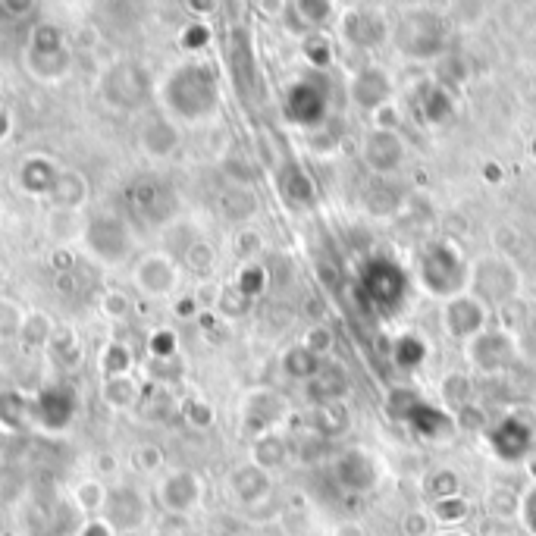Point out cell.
<instances>
[{
	"mask_svg": "<svg viewBox=\"0 0 536 536\" xmlns=\"http://www.w3.org/2000/svg\"><path fill=\"white\" fill-rule=\"evenodd\" d=\"M399 348H402V355H399V364H405V367H414L417 361L424 358V345L417 342V339H411V336H405L402 342H399Z\"/></svg>",
	"mask_w": 536,
	"mask_h": 536,
	"instance_id": "37",
	"label": "cell"
},
{
	"mask_svg": "<svg viewBox=\"0 0 536 536\" xmlns=\"http://www.w3.org/2000/svg\"><path fill=\"white\" fill-rule=\"evenodd\" d=\"M323 107L326 101L314 85H295L289 91V113L298 123H317L323 116Z\"/></svg>",
	"mask_w": 536,
	"mask_h": 536,
	"instance_id": "11",
	"label": "cell"
},
{
	"mask_svg": "<svg viewBox=\"0 0 536 536\" xmlns=\"http://www.w3.org/2000/svg\"><path fill=\"white\" fill-rule=\"evenodd\" d=\"M135 286L145 295H170L176 289V264L170 258H160V254H151L132 273Z\"/></svg>",
	"mask_w": 536,
	"mask_h": 536,
	"instance_id": "5",
	"label": "cell"
},
{
	"mask_svg": "<svg viewBox=\"0 0 536 536\" xmlns=\"http://www.w3.org/2000/svg\"><path fill=\"white\" fill-rule=\"evenodd\" d=\"M521 518H524V527L536 536V489L524 496V502H521Z\"/></svg>",
	"mask_w": 536,
	"mask_h": 536,
	"instance_id": "43",
	"label": "cell"
},
{
	"mask_svg": "<svg viewBox=\"0 0 536 536\" xmlns=\"http://www.w3.org/2000/svg\"><path fill=\"white\" fill-rule=\"evenodd\" d=\"M345 35L352 38L355 44H377L380 35H383V22L377 16H370V13H355V16H348V22H345Z\"/></svg>",
	"mask_w": 536,
	"mask_h": 536,
	"instance_id": "20",
	"label": "cell"
},
{
	"mask_svg": "<svg viewBox=\"0 0 536 536\" xmlns=\"http://www.w3.org/2000/svg\"><path fill=\"white\" fill-rule=\"evenodd\" d=\"M79 536H120L113 530V524L104 518V515H98V518H88L82 527H79Z\"/></svg>",
	"mask_w": 536,
	"mask_h": 536,
	"instance_id": "38",
	"label": "cell"
},
{
	"mask_svg": "<svg viewBox=\"0 0 536 536\" xmlns=\"http://www.w3.org/2000/svg\"><path fill=\"white\" fill-rule=\"evenodd\" d=\"M170 104H176L179 113H185L189 120H198L207 110H214L217 104V85L214 76L207 73L204 66H185L170 79Z\"/></svg>",
	"mask_w": 536,
	"mask_h": 536,
	"instance_id": "1",
	"label": "cell"
},
{
	"mask_svg": "<svg viewBox=\"0 0 536 536\" xmlns=\"http://www.w3.org/2000/svg\"><path fill=\"white\" fill-rule=\"evenodd\" d=\"M527 442H530V427L521 424L518 417H511V421H505L496 433H493V446L502 458L515 461L527 452Z\"/></svg>",
	"mask_w": 536,
	"mask_h": 536,
	"instance_id": "10",
	"label": "cell"
},
{
	"mask_svg": "<svg viewBox=\"0 0 536 536\" xmlns=\"http://www.w3.org/2000/svg\"><path fill=\"white\" fill-rule=\"evenodd\" d=\"M22 320H26V314H22V311L13 305V301L0 298V339H13V336H19Z\"/></svg>",
	"mask_w": 536,
	"mask_h": 536,
	"instance_id": "28",
	"label": "cell"
},
{
	"mask_svg": "<svg viewBox=\"0 0 536 536\" xmlns=\"http://www.w3.org/2000/svg\"><path fill=\"white\" fill-rule=\"evenodd\" d=\"M336 536H364V527H358V524H342Z\"/></svg>",
	"mask_w": 536,
	"mask_h": 536,
	"instance_id": "45",
	"label": "cell"
},
{
	"mask_svg": "<svg viewBox=\"0 0 536 536\" xmlns=\"http://www.w3.org/2000/svg\"><path fill=\"white\" fill-rule=\"evenodd\" d=\"M530 474H533V477H536V458H533V468H530Z\"/></svg>",
	"mask_w": 536,
	"mask_h": 536,
	"instance_id": "49",
	"label": "cell"
},
{
	"mask_svg": "<svg viewBox=\"0 0 536 536\" xmlns=\"http://www.w3.org/2000/svg\"><path fill=\"white\" fill-rule=\"evenodd\" d=\"M389 98V79L377 69H364V73L355 79V101L361 107H383Z\"/></svg>",
	"mask_w": 536,
	"mask_h": 536,
	"instance_id": "16",
	"label": "cell"
},
{
	"mask_svg": "<svg viewBox=\"0 0 536 536\" xmlns=\"http://www.w3.org/2000/svg\"><path fill=\"white\" fill-rule=\"evenodd\" d=\"M402 286H405V279L402 273L395 270V264L389 261H380L367 270L364 276V292L377 301V305H392V301H399L402 298Z\"/></svg>",
	"mask_w": 536,
	"mask_h": 536,
	"instance_id": "7",
	"label": "cell"
},
{
	"mask_svg": "<svg viewBox=\"0 0 536 536\" xmlns=\"http://www.w3.org/2000/svg\"><path fill=\"white\" fill-rule=\"evenodd\" d=\"M129 367H132V352L123 345V342H110L104 348V355H101V370H104V377L113 380V377H129Z\"/></svg>",
	"mask_w": 536,
	"mask_h": 536,
	"instance_id": "25",
	"label": "cell"
},
{
	"mask_svg": "<svg viewBox=\"0 0 536 536\" xmlns=\"http://www.w3.org/2000/svg\"><path fill=\"white\" fill-rule=\"evenodd\" d=\"M430 489L436 499H449V496H458V477L452 471H439L433 480H430Z\"/></svg>",
	"mask_w": 536,
	"mask_h": 536,
	"instance_id": "31",
	"label": "cell"
},
{
	"mask_svg": "<svg viewBox=\"0 0 536 536\" xmlns=\"http://www.w3.org/2000/svg\"><path fill=\"white\" fill-rule=\"evenodd\" d=\"M439 536H464V533H458V530H446V533H439Z\"/></svg>",
	"mask_w": 536,
	"mask_h": 536,
	"instance_id": "47",
	"label": "cell"
},
{
	"mask_svg": "<svg viewBox=\"0 0 536 536\" xmlns=\"http://www.w3.org/2000/svg\"><path fill=\"white\" fill-rule=\"evenodd\" d=\"M85 242L104 264H120L132 248V236L120 217H98L85 229Z\"/></svg>",
	"mask_w": 536,
	"mask_h": 536,
	"instance_id": "2",
	"label": "cell"
},
{
	"mask_svg": "<svg viewBox=\"0 0 536 536\" xmlns=\"http://www.w3.org/2000/svg\"><path fill=\"white\" fill-rule=\"evenodd\" d=\"M424 113H427V120H433V123L449 120V116H452V98L442 88H433L427 95V101H424Z\"/></svg>",
	"mask_w": 536,
	"mask_h": 536,
	"instance_id": "29",
	"label": "cell"
},
{
	"mask_svg": "<svg viewBox=\"0 0 536 536\" xmlns=\"http://www.w3.org/2000/svg\"><path fill=\"white\" fill-rule=\"evenodd\" d=\"M189 267L198 270V273H207L214 267V248L211 245H204V242H195L189 248Z\"/></svg>",
	"mask_w": 536,
	"mask_h": 536,
	"instance_id": "30",
	"label": "cell"
},
{
	"mask_svg": "<svg viewBox=\"0 0 536 536\" xmlns=\"http://www.w3.org/2000/svg\"><path fill=\"white\" fill-rule=\"evenodd\" d=\"M267 489H270V480L258 464H245V468H239L236 474H232V493H236L242 502L264 499Z\"/></svg>",
	"mask_w": 536,
	"mask_h": 536,
	"instance_id": "13",
	"label": "cell"
},
{
	"mask_svg": "<svg viewBox=\"0 0 536 536\" xmlns=\"http://www.w3.org/2000/svg\"><path fill=\"white\" fill-rule=\"evenodd\" d=\"M51 195H54V201L63 207V211H79V207H82V201L88 198V185H85V176H82V173H76V170L57 173Z\"/></svg>",
	"mask_w": 536,
	"mask_h": 536,
	"instance_id": "12",
	"label": "cell"
},
{
	"mask_svg": "<svg viewBox=\"0 0 536 536\" xmlns=\"http://www.w3.org/2000/svg\"><path fill=\"white\" fill-rule=\"evenodd\" d=\"M160 502L173 515H189L201 502V480L192 471H176L160 483Z\"/></svg>",
	"mask_w": 536,
	"mask_h": 536,
	"instance_id": "4",
	"label": "cell"
},
{
	"mask_svg": "<svg viewBox=\"0 0 536 536\" xmlns=\"http://www.w3.org/2000/svg\"><path fill=\"white\" fill-rule=\"evenodd\" d=\"M120 536H142V533H138V530H126V533H120Z\"/></svg>",
	"mask_w": 536,
	"mask_h": 536,
	"instance_id": "48",
	"label": "cell"
},
{
	"mask_svg": "<svg viewBox=\"0 0 536 536\" xmlns=\"http://www.w3.org/2000/svg\"><path fill=\"white\" fill-rule=\"evenodd\" d=\"M283 367H286V374L295 377V380H314L317 370H320V361H317L314 352H308V348L301 345V348H292V352L283 358Z\"/></svg>",
	"mask_w": 536,
	"mask_h": 536,
	"instance_id": "24",
	"label": "cell"
},
{
	"mask_svg": "<svg viewBox=\"0 0 536 536\" xmlns=\"http://www.w3.org/2000/svg\"><path fill=\"white\" fill-rule=\"evenodd\" d=\"M107 496L110 493L104 489V483H98V480H82L73 489V502H76L79 511H85V515H101L104 505H107Z\"/></svg>",
	"mask_w": 536,
	"mask_h": 536,
	"instance_id": "19",
	"label": "cell"
},
{
	"mask_svg": "<svg viewBox=\"0 0 536 536\" xmlns=\"http://www.w3.org/2000/svg\"><path fill=\"white\" fill-rule=\"evenodd\" d=\"M135 399H138V386L132 383V377H113V380H104V402H107L113 411L132 408Z\"/></svg>",
	"mask_w": 536,
	"mask_h": 536,
	"instance_id": "22",
	"label": "cell"
},
{
	"mask_svg": "<svg viewBox=\"0 0 536 536\" xmlns=\"http://www.w3.org/2000/svg\"><path fill=\"white\" fill-rule=\"evenodd\" d=\"M424 273H427V286L439 295H449L452 289H458V283H464V270L449 248H436Z\"/></svg>",
	"mask_w": 536,
	"mask_h": 536,
	"instance_id": "6",
	"label": "cell"
},
{
	"mask_svg": "<svg viewBox=\"0 0 536 536\" xmlns=\"http://www.w3.org/2000/svg\"><path fill=\"white\" fill-rule=\"evenodd\" d=\"M286 192L295 198V201H311L314 198V189H311V182L301 176V173H292V182L286 185Z\"/></svg>",
	"mask_w": 536,
	"mask_h": 536,
	"instance_id": "39",
	"label": "cell"
},
{
	"mask_svg": "<svg viewBox=\"0 0 536 536\" xmlns=\"http://www.w3.org/2000/svg\"><path fill=\"white\" fill-rule=\"evenodd\" d=\"M104 518L113 524L116 533L138 530V524L145 521V499L138 496L132 486L113 489V493L107 496V505H104Z\"/></svg>",
	"mask_w": 536,
	"mask_h": 536,
	"instance_id": "3",
	"label": "cell"
},
{
	"mask_svg": "<svg viewBox=\"0 0 536 536\" xmlns=\"http://www.w3.org/2000/svg\"><path fill=\"white\" fill-rule=\"evenodd\" d=\"M364 157L367 163L374 170H392L395 163L402 160V145H399V138H395V132H374L367 138V145H364Z\"/></svg>",
	"mask_w": 536,
	"mask_h": 536,
	"instance_id": "9",
	"label": "cell"
},
{
	"mask_svg": "<svg viewBox=\"0 0 536 536\" xmlns=\"http://www.w3.org/2000/svg\"><path fill=\"white\" fill-rule=\"evenodd\" d=\"M471 358L480 364V370H502L511 358V345L502 336H480L471 348Z\"/></svg>",
	"mask_w": 536,
	"mask_h": 536,
	"instance_id": "14",
	"label": "cell"
},
{
	"mask_svg": "<svg viewBox=\"0 0 536 536\" xmlns=\"http://www.w3.org/2000/svg\"><path fill=\"white\" fill-rule=\"evenodd\" d=\"M101 308H104V314L107 317H113V320H120L126 311H129V301H126V295L123 292H116V289H110L104 298H101Z\"/></svg>",
	"mask_w": 536,
	"mask_h": 536,
	"instance_id": "34",
	"label": "cell"
},
{
	"mask_svg": "<svg viewBox=\"0 0 536 536\" xmlns=\"http://www.w3.org/2000/svg\"><path fill=\"white\" fill-rule=\"evenodd\" d=\"M427 530H430V518L421 515V511H414V515L405 518V533L408 536H424Z\"/></svg>",
	"mask_w": 536,
	"mask_h": 536,
	"instance_id": "44",
	"label": "cell"
},
{
	"mask_svg": "<svg viewBox=\"0 0 536 536\" xmlns=\"http://www.w3.org/2000/svg\"><path fill=\"white\" fill-rule=\"evenodd\" d=\"M468 502H464L461 496H449V499H436V505H433V515H436V521L439 524H458V521H464L468 518Z\"/></svg>",
	"mask_w": 536,
	"mask_h": 536,
	"instance_id": "27",
	"label": "cell"
},
{
	"mask_svg": "<svg viewBox=\"0 0 536 536\" xmlns=\"http://www.w3.org/2000/svg\"><path fill=\"white\" fill-rule=\"evenodd\" d=\"M345 424H348V414H345V408L336 405V402L317 405V414L311 417V427H314L317 433H323V436H336V433H342Z\"/></svg>",
	"mask_w": 536,
	"mask_h": 536,
	"instance_id": "23",
	"label": "cell"
},
{
	"mask_svg": "<svg viewBox=\"0 0 536 536\" xmlns=\"http://www.w3.org/2000/svg\"><path fill=\"white\" fill-rule=\"evenodd\" d=\"M132 461H135L138 471H157L163 464V452L157 446H142V449H135Z\"/></svg>",
	"mask_w": 536,
	"mask_h": 536,
	"instance_id": "32",
	"label": "cell"
},
{
	"mask_svg": "<svg viewBox=\"0 0 536 536\" xmlns=\"http://www.w3.org/2000/svg\"><path fill=\"white\" fill-rule=\"evenodd\" d=\"M54 179L57 173L51 170L48 160H29L26 167H22V185H26L29 195H44L54 189Z\"/></svg>",
	"mask_w": 536,
	"mask_h": 536,
	"instance_id": "18",
	"label": "cell"
},
{
	"mask_svg": "<svg viewBox=\"0 0 536 536\" xmlns=\"http://www.w3.org/2000/svg\"><path fill=\"white\" fill-rule=\"evenodd\" d=\"M336 477L345 489H352V493H364V489L374 486L377 480V471H374V464H370L367 455L361 452H348L339 458L336 464Z\"/></svg>",
	"mask_w": 536,
	"mask_h": 536,
	"instance_id": "8",
	"label": "cell"
},
{
	"mask_svg": "<svg viewBox=\"0 0 536 536\" xmlns=\"http://www.w3.org/2000/svg\"><path fill=\"white\" fill-rule=\"evenodd\" d=\"M151 355L154 358H170L173 352H176V336H173V330H157L154 336H151Z\"/></svg>",
	"mask_w": 536,
	"mask_h": 536,
	"instance_id": "33",
	"label": "cell"
},
{
	"mask_svg": "<svg viewBox=\"0 0 536 536\" xmlns=\"http://www.w3.org/2000/svg\"><path fill=\"white\" fill-rule=\"evenodd\" d=\"M98 464H101V471H104V474H113V471H116V468H113L116 461H113L110 455H101V458H98Z\"/></svg>",
	"mask_w": 536,
	"mask_h": 536,
	"instance_id": "46",
	"label": "cell"
},
{
	"mask_svg": "<svg viewBox=\"0 0 536 536\" xmlns=\"http://www.w3.org/2000/svg\"><path fill=\"white\" fill-rule=\"evenodd\" d=\"M19 339L26 342L29 348L51 345V339H54L51 317H44V314H38V311L26 314V320H22V330H19Z\"/></svg>",
	"mask_w": 536,
	"mask_h": 536,
	"instance_id": "21",
	"label": "cell"
},
{
	"mask_svg": "<svg viewBox=\"0 0 536 536\" xmlns=\"http://www.w3.org/2000/svg\"><path fill=\"white\" fill-rule=\"evenodd\" d=\"M207 38H211V32H207V26H198V22H192V26L182 32V48L198 51V48H204V44H207Z\"/></svg>",
	"mask_w": 536,
	"mask_h": 536,
	"instance_id": "36",
	"label": "cell"
},
{
	"mask_svg": "<svg viewBox=\"0 0 536 536\" xmlns=\"http://www.w3.org/2000/svg\"><path fill=\"white\" fill-rule=\"evenodd\" d=\"M308 352H314L317 358L330 348V330H323V326H314V330L308 333V342H305Z\"/></svg>",
	"mask_w": 536,
	"mask_h": 536,
	"instance_id": "41",
	"label": "cell"
},
{
	"mask_svg": "<svg viewBox=\"0 0 536 536\" xmlns=\"http://www.w3.org/2000/svg\"><path fill=\"white\" fill-rule=\"evenodd\" d=\"M261 289H264V270L261 267H248L242 273V279H239V292L245 298H251V295H258Z\"/></svg>",
	"mask_w": 536,
	"mask_h": 536,
	"instance_id": "35",
	"label": "cell"
},
{
	"mask_svg": "<svg viewBox=\"0 0 536 536\" xmlns=\"http://www.w3.org/2000/svg\"><path fill=\"white\" fill-rule=\"evenodd\" d=\"M480 326H483V311H480L477 301L461 298L449 308V330L455 336H471V333L480 330Z\"/></svg>",
	"mask_w": 536,
	"mask_h": 536,
	"instance_id": "17",
	"label": "cell"
},
{
	"mask_svg": "<svg viewBox=\"0 0 536 536\" xmlns=\"http://www.w3.org/2000/svg\"><path fill=\"white\" fill-rule=\"evenodd\" d=\"M345 392H348V377L342 367H320L317 377L311 380V395L320 405L342 399Z\"/></svg>",
	"mask_w": 536,
	"mask_h": 536,
	"instance_id": "15",
	"label": "cell"
},
{
	"mask_svg": "<svg viewBox=\"0 0 536 536\" xmlns=\"http://www.w3.org/2000/svg\"><path fill=\"white\" fill-rule=\"evenodd\" d=\"M468 389H471V386H468V380L458 377V374H455V377H449V380H446V386H442V392H446V399H449V402H464V399H468Z\"/></svg>",
	"mask_w": 536,
	"mask_h": 536,
	"instance_id": "40",
	"label": "cell"
},
{
	"mask_svg": "<svg viewBox=\"0 0 536 536\" xmlns=\"http://www.w3.org/2000/svg\"><path fill=\"white\" fill-rule=\"evenodd\" d=\"M254 458H258V468H279V464L286 461V442L276 439V436H267L258 442V449H254Z\"/></svg>",
	"mask_w": 536,
	"mask_h": 536,
	"instance_id": "26",
	"label": "cell"
},
{
	"mask_svg": "<svg viewBox=\"0 0 536 536\" xmlns=\"http://www.w3.org/2000/svg\"><path fill=\"white\" fill-rule=\"evenodd\" d=\"M185 414H189V421L198 424V427H207L214 421V411L207 408L204 402H189V408H185Z\"/></svg>",
	"mask_w": 536,
	"mask_h": 536,
	"instance_id": "42",
	"label": "cell"
}]
</instances>
